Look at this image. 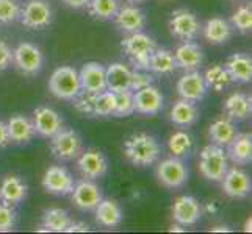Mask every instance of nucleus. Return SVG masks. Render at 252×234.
Here are the masks:
<instances>
[{
	"mask_svg": "<svg viewBox=\"0 0 252 234\" xmlns=\"http://www.w3.org/2000/svg\"><path fill=\"white\" fill-rule=\"evenodd\" d=\"M160 144L154 136L138 133L130 136L124 142V155L136 167H149L160 158Z\"/></svg>",
	"mask_w": 252,
	"mask_h": 234,
	"instance_id": "1",
	"label": "nucleus"
},
{
	"mask_svg": "<svg viewBox=\"0 0 252 234\" xmlns=\"http://www.w3.org/2000/svg\"><path fill=\"white\" fill-rule=\"evenodd\" d=\"M49 91L60 100H75L82 94L79 72L71 66H62L49 78Z\"/></svg>",
	"mask_w": 252,
	"mask_h": 234,
	"instance_id": "2",
	"label": "nucleus"
},
{
	"mask_svg": "<svg viewBox=\"0 0 252 234\" xmlns=\"http://www.w3.org/2000/svg\"><path fill=\"white\" fill-rule=\"evenodd\" d=\"M121 47H123L124 53L128 56L135 69H143V71H147L149 58L154 53V50L157 49L155 41L143 31L130 33L121 42Z\"/></svg>",
	"mask_w": 252,
	"mask_h": 234,
	"instance_id": "3",
	"label": "nucleus"
},
{
	"mask_svg": "<svg viewBox=\"0 0 252 234\" xmlns=\"http://www.w3.org/2000/svg\"><path fill=\"white\" fill-rule=\"evenodd\" d=\"M227 169H229V158L222 147L210 144L204 147L202 152L199 153V170H201L202 177L207 178L208 181L218 183L225 175Z\"/></svg>",
	"mask_w": 252,
	"mask_h": 234,
	"instance_id": "4",
	"label": "nucleus"
},
{
	"mask_svg": "<svg viewBox=\"0 0 252 234\" xmlns=\"http://www.w3.org/2000/svg\"><path fill=\"white\" fill-rule=\"evenodd\" d=\"M52 155L60 161H72L79 158L83 152L82 139L74 130H60L57 134L50 137Z\"/></svg>",
	"mask_w": 252,
	"mask_h": 234,
	"instance_id": "5",
	"label": "nucleus"
},
{
	"mask_svg": "<svg viewBox=\"0 0 252 234\" xmlns=\"http://www.w3.org/2000/svg\"><path fill=\"white\" fill-rule=\"evenodd\" d=\"M155 175L161 186L168 189H179L188 181V169L180 158L172 156L158 164Z\"/></svg>",
	"mask_w": 252,
	"mask_h": 234,
	"instance_id": "6",
	"label": "nucleus"
},
{
	"mask_svg": "<svg viewBox=\"0 0 252 234\" xmlns=\"http://www.w3.org/2000/svg\"><path fill=\"white\" fill-rule=\"evenodd\" d=\"M169 31L174 38L180 41H193L197 38L201 31V24H199L196 14L188 10H177L174 11L169 19Z\"/></svg>",
	"mask_w": 252,
	"mask_h": 234,
	"instance_id": "7",
	"label": "nucleus"
},
{
	"mask_svg": "<svg viewBox=\"0 0 252 234\" xmlns=\"http://www.w3.org/2000/svg\"><path fill=\"white\" fill-rule=\"evenodd\" d=\"M75 183L71 172L62 166L49 167L44 172V177H42V187L46 189V192L52 195H58V197L71 195Z\"/></svg>",
	"mask_w": 252,
	"mask_h": 234,
	"instance_id": "8",
	"label": "nucleus"
},
{
	"mask_svg": "<svg viewBox=\"0 0 252 234\" xmlns=\"http://www.w3.org/2000/svg\"><path fill=\"white\" fill-rule=\"evenodd\" d=\"M13 61L25 75H34L42 69L44 56L36 46L30 44V42H22L13 52Z\"/></svg>",
	"mask_w": 252,
	"mask_h": 234,
	"instance_id": "9",
	"label": "nucleus"
},
{
	"mask_svg": "<svg viewBox=\"0 0 252 234\" xmlns=\"http://www.w3.org/2000/svg\"><path fill=\"white\" fill-rule=\"evenodd\" d=\"M172 219L176 223L182 227H193L202 217V206L194 197L191 195H182L176 198V202L172 205Z\"/></svg>",
	"mask_w": 252,
	"mask_h": 234,
	"instance_id": "10",
	"label": "nucleus"
},
{
	"mask_svg": "<svg viewBox=\"0 0 252 234\" xmlns=\"http://www.w3.org/2000/svg\"><path fill=\"white\" fill-rule=\"evenodd\" d=\"M164 106V99L155 86H146L143 89L133 92V108L135 112L143 116H157Z\"/></svg>",
	"mask_w": 252,
	"mask_h": 234,
	"instance_id": "11",
	"label": "nucleus"
},
{
	"mask_svg": "<svg viewBox=\"0 0 252 234\" xmlns=\"http://www.w3.org/2000/svg\"><path fill=\"white\" fill-rule=\"evenodd\" d=\"M221 186L222 192L229 198H235V200L246 198L251 194V178L245 170L238 167L227 169L221 180Z\"/></svg>",
	"mask_w": 252,
	"mask_h": 234,
	"instance_id": "12",
	"label": "nucleus"
},
{
	"mask_svg": "<svg viewBox=\"0 0 252 234\" xmlns=\"http://www.w3.org/2000/svg\"><path fill=\"white\" fill-rule=\"evenodd\" d=\"M21 22L27 28H44L52 22V10L44 0H30L21 10Z\"/></svg>",
	"mask_w": 252,
	"mask_h": 234,
	"instance_id": "13",
	"label": "nucleus"
},
{
	"mask_svg": "<svg viewBox=\"0 0 252 234\" xmlns=\"http://www.w3.org/2000/svg\"><path fill=\"white\" fill-rule=\"evenodd\" d=\"M77 167L86 180H97L103 177L108 170V161L105 155L99 150H86L82 152L77 158Z\"/></svg>",
	"mask_w": 252,
	"mask_h": 234,
	"instance_id": "14",
	"label": "nucleus"
},
{
	"mask_svg": "<svg viewBox=\"0 0 252 234\" xmlns=\"http://www.w3.org/2000/svg\"><path fill=\"white\" fill-rule=\"evenodd\" d=\"M208 86L205 83V78L201 72L191 71L187 72L177 81V92L180 99H185L189 102H201L207 94Z\"/></svg>",
	"mask_w": 252,
	"mask_h": 234,
	"instance_id": "15",
	"label": "nucleus"
},
{
	"mask_svg": "<svg viewBox=\"0 0 252 234\" xmlns=\"http://www.w3.org/2000/svg\"><path fill=\"white\" fill-rule=\"evenodd\" d=\"M82 92L85 94H99L107 89V75L105 67L99 63H86L79 72Z\"/></svg>",
	"mask_w": 252,
	"mask_h": 234,
	"instance_id": "16",
	"label": "nucleus"
},
{
	"mask_svg": "<svg viewBox=\"0 0 252 234\" xmlns=\"http://www.w3.org/2000/svg\"><path fill=\"white\" fill-rule=\"evenodd\" d=\"M72 203L82 211H94L95 206L100 203L103 198L102 190L99 186L93 183V180L80 181L79 184H75L72 189Z\"/></svg>",
	"mask_w": 252,
	"mask_h": 234,
	"instance_id": "17",
	"label": "nucleus"
},
{
	"mask_svg": "<svg viewBox=\"0 0 252 234\" xmlns=\"http://www.w3.org/2000/svg\"><path fill=\"white\" fill-rule=\"evenodd\" d=\"M34 131L42 137H52L63 128V120L57 111L47 106H41L33 111Z\"/></svg>",
	"mask_w": 252,
	"mask_h": 234,
	"instance_id": "18",
	"label": "nucleus"
},
{
	"mask_svg": "<svg viewBox=\"0 0 252 234\" xmlns=\"http://www.w3.org/2000/svg\"><path fill=\"white\" fill-rule=\"evenodd\" d=\"M174 59H176L177 67H180L182 71L191 72V71H197V69L202 66L204 53H202V49L197 44H194L193 41H187L176 49V52H174Z\"/></svg>",
	"mask_w": 252,
	"mask_h": 234,
	"instance_id": "19",
	"label": "nucleus"
},
{
	"mask_svg": "<svg viewBox=\"0 0 252 234\" xmlns=\"http://www.w3.org/2000/svg\"><path fill=\"white\" fill-rule=\"evenodd\" d=\"M113 19H115V22H116V27L127 34L143 31L144 25H146L144 13L140 10V8L132 6V5L119 8Z\"/></svg>",
	"mask_w": 252,
	"mask_h": 234,
	"instance_id": "20",
	"label": "nucleus"
},
{
	"mask_svg": "<svg viewBox=\"0 0 252 234\" xmlns=\"http://www.w3.org/2000/svg\"><path fill=\"white\" fill-rule=\"evenodd\" d=\"M227 158L238 166H246L252 161V136L249 133H237L227 145Z\"/></svg>",
	"mask_w": 252,
	"mask_h": 234,
	"instance_id": "21",
	"label": "nucleus"
},
{
	"mask_svg": "<svg viewBox=\"0 0 252 234\" xmlns=\"http://www.w3.org/2000/svg\"><path fill=\"white\" fill-rule=\"evenodd\" d=\"M94 211H95V222L100 227L115 228L119 227L121 222H123V209H121V206L116 200L102 198Z\"/></svg>",
	"mask_w": 252,
	"mask_h": 234,
	"instance_id": "22",
	"label": "nucleus"
},
{
	"mask_svg": "<svg viewBox=\"0 0 252 234\" xmlns=\"http://www.w3.org/2000/svg\"><path fill=\"white\" fill-rule=\"evenodd\" d=\"M225 71H227L232 81L237 83H249L252 78V59L246 53H233L227 63H225Z\"/></svg>",
	"mask_w": 252,
	"mask_h": 234,
	"instance_id": "23",
	"label": "nucleus"
},
{
	"mask_svg": "<svg viewBox=\"0 0 252 234\" xmlns=\"http://www.w3.org/2000/svg\"><path fill=\"white\" fill-rule=\"evenodd\" d=\"M107 75V89L111 92H123L130 91V78L132 71L124 63H113L105 69Z\"/></svg>",
	"mask_w": 252,
	"mask_h": 234,
	"instance_id": "24",
	"label": "nucleus"
},
{
	"mask_svg": "<svg viewBox=\"0 0 252 234\" xmlns=\"http://www.w3.org/2000/svg\"><path fill=\"white\" fill-rule=\"evenodd\" d=\"M27 197V186L19 177L8 175L0 183V202L6 205H17Z\"/></svg>",
	"mask_w": 252,
	"mask_h": 234,
	"instance_id": "25",
	"label": "nucleus"
},
{
	"mask_svg": "<svg viewBox=\"0 0 252 234\" xmlns=\"http://www.w3.org/2000/svg\"><path fill=\"white\" fill-rule=\"evenodd\" d=\"M197 117L199 111L194 102H189L185 99H180L179 102L174 103L169 112V120L177 127H191L193 124H196Z\"/></svg>",
	"mask_w": 252,
	"mask_h": 234,
	"instance_id": "26",
	"label": "nucleus"
},
{
	"mask_svg": "<svg viewBox=\"0 0 252 234\" xmlns=\"http://www.w3.org/2000/svg\"><path fill=\"white\" fill-rule=\"evenodd\" d=\"M6 130H8V136H10V141L16 144H27L36 134L33 122L24 116L11 117L6 124Z\"/></svg>",
	"mask_w": 252,
	"mask_h": 234,
	"instance_id": "27",
	"label": "nucleus"
},
{
	"mask_svg": "<svg viewBox=\"0 0 252 234\" xmlns=\"http://www.w3.org/2000/svg\"><path fill=\"white\" fill-rule=\"evenodd\" d=\"M251 97L243 92H235L224 102V112L230 120H245L251 116Z\"/></svg>",
	"mask_w": 252,
	"mask_h": 234,
	"instance_id": "28",
	"label": "nucleus"
},
{
	"mask_svg": "<svg viewBox=\"0 0 252 234\" xmlns=\"http://www.w3.org/2000/svg\"><path fill=\"white\" fill-rule=\"evenodd\" d=\"M204 36L213 46L225 44L232 38V27L222 17H212L204 27Z\"/></svg>",
	"mask_w": 252,
	"mask_h": 234,
	"instance_id": "29",
	"label": "nucleus"
},
{
	"mask_svg": "<svg viewBox=\"0 0 252 234\" xmlns=\"http://www.w3.org/2000/svg\"><path fill=\"white\" fill-rule=\"evenodd\" d=\"M235 136H237L235 124L229 117L215 120L210 125V128H208V137H210L212 144L220 147H227Z\"/></svg>",
	"mask_w": 252,
	"mask_h": 234,
	"instance_id": "30",
	"label": "nucleus"
},
{
	"mask_svg": "<svg viewBox=\"0 0 252 234\" xmlns=\"http://www.w3.org/2000/svg\"><path fill=\"white\" fill-rule=\"evenodd\" d=\"M177 69L174 53L166 49H155L154 53L149 58V66L147 71H151L157 75H171Z\"/></svg>",
	"mask_w": 252,
	"mask_h": 234,
	"instance_id": "31",
	"label": "nucleus"
},
{
	"mask_svg": "<svg viewBox=\"0 0 252 234\" xmlns=\"http://www.w3.org/2000/svg\"><path fill=\"white\" fill-rule=\"evenodd\" d=\"M71 217L66 209H62V208H52V209H47L42 215V227H44L49 231H55V233H62L66 231L69 223H71Z\"/></svg>",
	"mask_w": 252,
	"mask_h": 234,
	"instance_id": "32",
	"label": "nucleus"
},
{
	"mask_svg": "<svg viewBox=\"0 0 252 234\" xmlns=\"http://www.w3.org/2000/svg\"><path fill=\"white\" fill-rule=\"evenodd\" d=\"M204 78L208 88H212L213 91H218V92L227 89L229 84L232 83L230 77L222 64H215L210 69H207Z\"/></svg>",
	"mask_w": 252,
	"mask_h": 234,
	"instance_id": "33",
	"label": "nucleus"
},
{
	"mask_svg": "<svg viewBox=\"0 0 252 234\" xmlns=\"http://www.w3.org/2000/svg\"><path fill=\"white\" fill-rule=\"evenodd\" d=\"M90 14L95 19L108 21L113 19L119 10L118 0H90L88 2Z\"/></svg>",
	"mask_w": 252,
	"mask_h": 234,
	"instance_id": "34",
	"label": "nucleus"
},
{
	"mask_svg": "<svg viewBox=\"0 0 252 234\" xmlns=\"http://www.w3.org/2000/svg\"><path fill=\"white\" fill-rule=\"evenodd\" d=\"M168 147L169 152L172 153V156L176 158H187V156L191 153V149H193V141H191V136L185 131H176L174 134H171L169 141H168Z\"/></svg>",
	"mask_w": 252,
	"mask_h": 234,
	"instance_id": "35",
	"label": "nucleus"
},
{
	"mask_svg": "<svg viewBox=\"0 0 252 234\" xmlns=\"http://www.w3.org/2000/svg\"><path fill=\"white\" fill-rule=\"evenodd\" d=\"M133 92L132 91H123L116 94V108H115V117H127L133 114Z\"/></svg>",
	"mask_w": 252,
	"mask_h": 234,
	"instance_id": "36",
	"label": "nucleus"
},
{
	"mask_svg": "<svg viewBox=\"0 0 252 234\" xmlns=\"http://www.w3.org/2000/svg\"><path fill=\"white\" fill-rule=\"evenodd\" d=\"M21 16V6L16 0H0V24H11Z\"/></svg>",
	"mask_w": 252,
	"mask_h": 234,
	"instance_id": "37",
	"label": "nucleus"
},
{
	"mask_svg": "<svg viewBox=\"0 0 252 234\" xmlns=\"http://www.w3.org/2000/svg\"><path fill=\"white\" fill-rule=\"evenodd\" d=\"M232 24L243 33L251 31V28H252V10L251 8L249 6L238 8L232 16Z\"/></svg>",
	"mask_w": 252,
	"mask_h": 234,
	"instance_id": "38",
	"label": "nucleus"
},
{
	"mask_svg": "<svg viewBox=\"0 0 252 234\" xmlns=\"http://www.w3.org/2000/svg\"><path fill=\"white\" fill-rule=\"evenodd\" d=\"M16 225V211L10 205L0 202V233L11 231Z\"/></svg>",
	"mask_w": 252,
	"mask_h": 234,
	"instance_id": "39",
	"label": "nucleus"
},
{
	"mask_svg": "<svg viewBox=\"0 0 252 234\" xmlns=\"http://www.w3.org/2000/svg\"><path fill=\"white\" fill-rule=\"evenodd\" d=\"M154 83V77L143 69H135L132 71V78H130V91L135 92L138 89H143L146 86H151Z\"/></svg>",
	"mask_w": 252,
	"mask_h": 234,
	"instance_id": "40",
	"label": "nucleus"
},
{
	"mask_svg": "<svg viewBox=\"0 0 252 234\" xmlns=\"http://www.w3.org/2000/svg\"><path fill=\"white\" fill-rule=\"evenodd\" d=\"M13 61V52L5 41L0 39V71H5Z\"/></svg>",
	"mask_w": 252,
	"mask_h": 234,
	"instance_id": "41",
	"label": "nucleus"
},
{
	"mask_svg": "<svg viewBox=\"0 0 252 234\" xmlns=\"http://www.w3.org/2000/svg\"><path fill=\"white\" fill-rule=\"evenodd\" d=\"M79 231L86 233V231H90V227L85 222H71L66 230V233H79Z\"/></svg>",
	"mask_w": 252,
	"mask_h": 234,
	"instance_id": "42",
	"label": "nucleus"
},
{
	"mask_svg": "<svg viewBox=\"0 0 252 234\" xmlns=\"http://www.w3.org/2000/svg\"><path fill=\"white\" fill-rule=\"evenodd\" d=\"M10 144V136H8V130H6V124L0 122V149L5 145Z\"/></svg>",
	"mask_w": 252,
	"mask_h": 234,
	"instance_id": "43",
	"label": "nucleus"
},
{
	"mask_svg": "<svg viewBox=\"0 0 252 234\" xmlns=\"http://www.w3.org/2000/svg\"><path fill=\"white\" fill-rule=\"evenodd\" d=\"M63 2L69 6H72V8H83L88 5L90 0H63Z\"/></svg>",
	"mask_w": 252,
	"mask_h": 234,
	"instance_id": "44",
	"label": "nucleus"
},
{
	"mask_svg": "<svg viewBox=\"0 0 252 234\" xmlns=\"http://www.w3.org/2000/svg\"><path fill=\"white\" fill-rule=\"evenodd\" d=\"M213 233H230L232 230L227 227V225H216V227L212 228Z\"/></svg>",
	"mask_w": 252,
	"mask_h": 234,
	"instance_id": "45",
	"label": "nucleus"
},
{
	"mask_svg": "<svg viewBox=\"0 0 252 234\" xmlns=\"http://www.w3.org/2000/svg\"><path fill=\"white\" fill-rule=\"evenodd\" d=\"M205 211H207V212H212V214H215V212L218 211V209H216V205H215L213 202H208V203L205 205Z\"/></svg>",
	"mask_w": 252,
	"mask_h": 234,
	"instance_id": "46",
	"label": "nucleus"
},
{
	"mask_svg": "<svg viewBox=\"0 0 252 234\" xmlns=\"http://www.w3.org/2000/svg\"><path fill=\"white\" fill-rule=\"evenodd\" d=\"M169 231H177V233H184L185 230L182 228V225L176 223V225H172V227H171V230H169Z\"/></svg>",
	"mask_w": 252,
	"mask_h": 234,
	"instance_id": "47",
	"label": "nucleus"
},
{
	"mask_svg": "<svg viewBox=\"0 0 252 234\" xmlns=\"http://www.w3.org/2000/svg\"><path fill=\"white\" fill-rule=\"evenodd\" d=\"M251 225H252V220H251V217H249V219L246 220V223H245V231H246V233H248V231H249V233L252 231Z\"/></svg>",
	"mask_w": 252,
	"mask_h": 234,
	"instance_id": "48",
	"label": "nucleus"
},
{
	"mask_svg": "<svg viewBox=\"0 0 252 234\" xmlns=\"http://www.w3.org/2000/svg\"><path fill=\"white\" fill-rule=\"evenodd\" d=\"M130 3H140V2H144V0H127Z\"/></svg>",
	"mask_w": 252,
	"mask_h": 234,
	"instance_id": "49",
	"label": "nucleus"
}]
</instances>
